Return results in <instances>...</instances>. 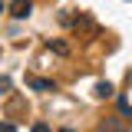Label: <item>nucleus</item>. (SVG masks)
<instances>
[{
    "label": "nucleus",
    "instance_id": "nucleus-6",
    "mask_svg": "<svg viewBox=\"0 0 132 132\" xmlns=\"http://www.w3.org/2000/svg\"><path fill=\"white\" fill-rule=\"evenodd\" d=\"M30 132H50V126H46V122H33V129Z\"/></svg>",
    "mask_w": 132,
    "mask_h": 132
},
{
    "label": "nucleus",
    "instance_id": "nucleus-2",
    "mask_svg": "<svg viewBox=\"0 0 132 132\" xmlns=\"http://www.w3.org/2000/svg\"><path fill=\"white\" fill-rule=\"evenodd\" d=\"M27 86H30V89H53V82H50V79H36V76H30Z\"/></svg>",
    "mask_w": 132,
    "mask_h": 132
},
{
    "label": "nucleus",
    "instance_id": "nucleus-8",
    "mask_svg": "<svg viewBox=\"0 0 132 132\" xmlns=\"http://www.w3.org/2000/svg\"><path fill=\"white\" fill-rule=\"evenodd\" d=\"M0 132H16V129H13V126H0Z\"/></svg>",
    "mask_w": 132,
    "mask_h": 132
},
{
    "label": "nucleus",
    "instance_id": "nucleus-1",
    "mask_svg": "<svg viewBox=\"0 0 132 132\" xmlns=\"http://www.w3.org/2000/svg\"><path fill=\"white\" fill-rule=\"evenodd\" d=\"M30 13H33V0H13L10 3V16H16V20H27Z\"/></svg>",
    "mask_w": 132,
    "mask_h": 132
},
{
    "label": "nucleus",
    "instance_id": "nucleus-3",
    "mask_svg": "<svg viewBox=\"0 0 132 132\" xmlns=\"http://www.w3.org/2000/svg\"><path fill=\"white\" fill-rule=\"evenodd\" d=\"M50 50H53V53H60V56H69V46H66L63 40H50Z\"/></svg>",
    "mask_w": 132,
    "mask_h": 132
},
{
    "label": "nucleus",
    "instance_id": "nucleus-9",
    "mask_svg": "<svg viewBox=\"0 0 132 132\" xmlns=\"http://www.w3.org/2000/svg\"><path fill=\"white\" fill-rule=\"evenodd\" d=\"M0 13H3V0H0Z\"/></svg>",
    "mask_w": 132,
    "mask_h": 132
},
{
    "label": "nucleus",
    "instance_id": "nucleus-10",
    "mask_svg": "<svg viewBox=\"0 0 132 132\" xmlns=\"http://www.w3.org/2000/svg\"><path fill=\"white\" fill-rule=\"evenodd\" d=\"M63 132H69V129H63Z\"/></svg>",
    "mask_w": 132,
    "mask_h": 132
},
{
    "label": "nucleus",
    "instance_id": "nucleus-4",
    "mask_svg": "<svg viewBox=\"0 0 132 132\" xmlns=\"http://www.w3.org/2000/svg\"><path fill=\"white\" fill-rule=\"evenodd\" d=\"M96 96H99V99L112 96V82H96Z\"/></svg>",
    "mask_w": 132,
    "mask_h": 132
},
{
    "label": "nucleus",
    "instance_id": "nucleus-7",
    "mask_svg": "<svg viewBox=\"0 0 132 132\" xmlns=\"http://www.w3.org/2000/svg\"><path fill=\"white\" fill-rule=\"evenodd\" d=\"M0 93H10V79L7 76H0Z\"/></svg>",
    "mask_w": 132,
    "mask_h": 132
},
{
    "label": "nucleus",
    "instance_id": "nucleus-5",
    "mask_svg": "<svg viewBox=\"0 0 132 132\" xmlns=\"http://www.w3.org/2000/svg\"><path fill=\"white\" fill-rule=\"evenodd\" d=\"M119 109H122V116H132V106H129V99H119Z\"/></svg>",
    "mask_w": 132,
    "mask_h": 132
}]
</instances>
